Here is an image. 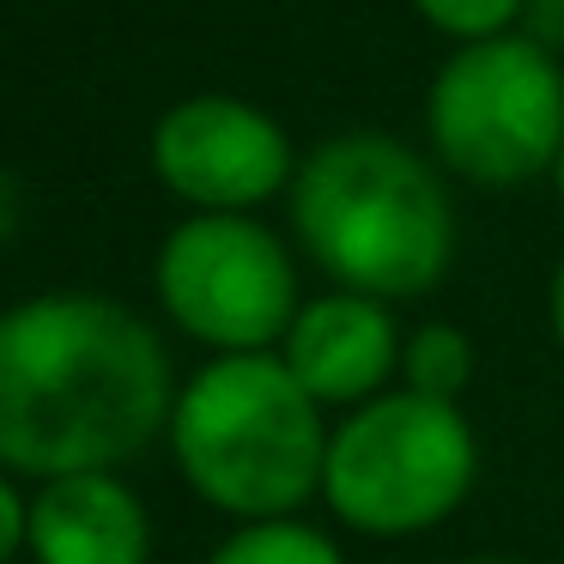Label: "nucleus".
<instances>
[{"instance_id":"12","label":"nucleus","mask_w":564,"mask_h":564,"mask_svg":"<svg viewBox=\"0 0 564 564\" xmlns=\"http://www.w3.org/2000/svg\"><path fill=\"white\" fill-rule=\"evenodd\" d=\"M419 19L431 31H443L449 43H486L516 31V19L528 13V0H413Z\"/></svg>"},{"instance_id":"17","label":"nucleus","mask_w":564,"mask_h":564,"mask_svg":"<svg viewBox=\"0 0 564 564\" xmlns=\"http://www.w3.org/2000/svg\"><path fill=\"white\" fill-rule=\"evenodd\" d=\"M552 188H558V200H564V152H558V164H552Z\"/></svg>"},{"instance_id":"6","label":"nucleus","mask_w":564,"mask_h":564,"mask_svg":"<svg viewBox=\"0 0 564 564\" xmlns=\"http://www.w3.org/2000/svg\"><path fill=\"white\" fill-rule=\"evenodd\" d=\"M159 304L213 358L273 352L297 322V261L249 213H195L159 243Z\"/></svg>"},{"instance_id":"7","label":"nucleus","mask_w":564,"mask_h":564,"mask_svg":"<svg viewBox=\"0 0 564 564\" xmlns=\"http://www.w3.org/2000/svg\"><path fill=\"white\" fill-rule=\"evenodd\" d=\"M152 176L195 213H256L261 200L292 195V140L268 110L225 91H200L159 116Z\"/></svg>"},{"instance_id":"3","label":"nucleus","mask_w":564,"mask_h":564,"mask_svg":"<svg viewBox=\"0 0 564 564\" xmlns=\"http://www.w3.org/2000/svg\"><path fill=\"white\" fill-rule=\"evenodd\" d=\"M171 455L200 503L273 522L322 498L328 425L280 352H225L176 389Z\"/></svg>"},{"instance_id":"4","label":"nucleus","mask_w":564,"mask_h":564,"mask_svg":"<svg viewBox=\"0 0 564 564\" xmlns=\"http://www.w3.org/2000/svg\"><path fill=\"white\" fill-rule=\"evenodd\" d=\"M479 479V437L455 401L389 389L328 431L322 498L370 540H406L449 522Z\"/></svg>"},{"instance_id":"14","label":"nucleus","mask_w":564,"mask_h":564,"mask_svg":"<svg viewBox=\"0 0 564 564\" xmlns=\"http://www.w3.org/2000/svg\"><path fill=\"white\" fill-rule=\"evenodd\" d=\"M528 37L546 43V50H564V0H528Z\"/></svg>"},{"instance_id":"15","label":"nucleus","mask_w":564,"mask_h":564,"mask_svg":"<svg viewBox=\"0 0 564 564\" xmlns=\"http://www.w3.org/2000/svg\"><path fill=\"white\" fill-rule=\"evenodd\" d=\"M546 310H552V334H558V346H564V256H558V268H552V292H546Z\"/></svg>"},{"instance_id":"10","label":"nucleus","mask_w":564,"mask_h":564,"mask_svg":"<svg viewBox=\"0 0 564 564\" xmlns=\"http://www.w3.org/2000/svg\"><path fill=\"white\" fill-rule=\"evenodd\" d=\"M207 564H346V552L322 528L273 516V522H237V534H225Z\"/></svg>"},{"instance_id":"16","label":"nucleus","mask_w":564,"mask_h":564,"mask_svg":"<svg viewBox=\"0 0 564 564\" xmlns=\"http://www.w3.org/2000/svg\"><path fill=\"white\" fill-rule=\"evenodd\" d=\"M13 219H19V188L7 183V176H0V237L13 231Z\"/></svg>"},{"instance_id":"2","label":"nucleus","mask_w":564,"mask_h":564,"mask_svg":"<svg viewBox=\"0 0 564 564\" xmlns=\"http://www.w3.org/2000/svg\"><path fill=\"white\" fill-rule=\"evenodd\" d=\"M292 231L340 292L382 304L425 297L455 261L443 176L394 134H334L292 176Z\"/></svg>"},{"instance_id":"5","label":"nucleus","mask_w":564,"mask_h":564,"mask_svg":"<svg viewBox=\"0 0 564 564\" xmlns=\"http://www.w3.org/2000/svg\"><path fill=\"white\" fill-rule=\"evenodd\" d=\"M425 134L443 171L474 188H522L564 152V67L528 31L455 43L425 91Z\"/></svg>"},{"instance_id":"9","label":"nucleus","mask_w":564,"mask_h":564,"mask_svg":"<svg viewBox=\"0 0 564 564\" xmlns=\"http://www.w3.org/2000/svg\"><path fill=\"white\" fill-rule=\"evenodd\" d=\"M31 564H147L152 516L116 467L62 474L31 491Z\"/></svg>"},{"instance_id":"18","label":"nucleus","mask_w":564,"mask_h":564,"mask_svg":"<svg viewBox=\"0 0 564 564\" xmlns=\"http://www.w3.org/2000/svg\"><path fill=\"white\" fill-rule=\"evenodd\" d=\"M467 564H522V558H467Z\"/></svg>"},{"instance_id":"13","label":"nucleus","mask_w":564,"mask_h":564,"mask_svg":"<svg viewBox=\"0 0 564 564\" xmlns=\"http://www.w3.org/2000/svg\"><path fill=\"white\" fill-rule=\"evenodd\" d=\"M31 546V498L19 491V479L0 467V564H13Z\"/></svg>"},{"instance_id":"8","label":"nucleus","mask_w":564,"mask_h":564,"mask_svg":"<svg viewBox=\"0 0 564 564\" xmlns=\"http://www.w3.org/2000/svg\"><path fill=\"white\" fill-rule=\"evenodd\" d=\"M401 346L406 340L382 297L334 285L297 310V322L280 340V358L316 406H365L389 394V377L401 370Z\"/></svg>"},{"instance_id":"11","label":"nucleus","mask_w":564,"mask_h":564,"mask_svg":"<svg viewBox=\"0 0 564 564\" xmlns=\"http://www.w3.org/2000/svg\"><path fill=\"white\" fill-rule=\"evenodd\" d=\"M401 377L413 394L462 401L467 377H474V340H467L455 322H425V328H413L401 346Z\"/></svg>"},{"instance_id":"1","label":"nucleus","mask_w":564,"mask_h":564,"mask_svg":"<svg viewBox=\"0 0 564 564\" xmlns=\"http://www.w3.org/2000/svg\"><path fill=\"white\" fill-rule=\"evenodd\" d=\"M176 370L140 310L98 292H37L0 310V467L62 479L122 467L171 431Z\"/></svg>"}]
</instances>
